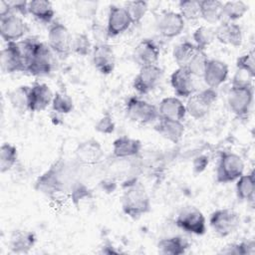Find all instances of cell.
I'll return each instance as SVG.
<instances>
[{
    "instance_id": "obj_1",
    "label": "cell",
    "mask_w": 255,
    "mask_h": 255,
    "mask_svg": "<svg viewBox=\"0 0 255 255\" xmlns=\"http://www.w3.org/2000/svg\"><path fill=\"white\" fill-rule=\"evenodd\" d=\"M81 168L75 159L58 158L35 181V189L49 197L70 194L73 187L81 181Z\"/></svg>"
},
{
    "instance_id": "obj_2",
    "label": "cell",
    "mask_w": 255,
    "mask_h": 255,
    "mask_svg": "<svg viewBox=\"0 0 255 255\" xmlns=\"http://www.w3.org/2000/svg\"><path fill=\"white\" fill-rule=\"evenodd\" d=\"M25 59V72L33 76H47L54 67L53 52L43 42L35 38L18 41Z\"/></svg>"
},
{
    "instance_id": "obj_3",
    "label": "cell",
    "mask_w": 255,
    "mask_h": 255,
    "mask_svg": "<svg viewBox=\"0 0 255 255\" xmlns=\"http://www.w3.org/2000/svg\"><path fill=\"white\" fill-rule=\"evenodd\" d=\"M121 205L123 212L131 219H138L150 211V197L137 178L123 183Z\"/></svg>"
},
{
    "instance_id": "obj_4",
    "label": "cell",
    "mask_w": 255,
    "mask_h": 255,
    "mask_svg": "<svg viewBox=\"0 0 255 255\" xmlns=\"http://www.w3.org/2000/svg\"><path fill=\"white\" fill-rule=\"evenodd\" d=\"M254 98V90L251 80H247L242 73L237 72L227 94V104L233 115L239 119H246L251 111Z\"/></svg>"
},
{
    "instance_id": "obj_5",
    "label": "cell",
    "mask_w": 255,
    "mask_h": 255,
    "mask_svg": "<svg viewBox=\"0 0 255 255\" xmlns=\"http://www.w3.org/2000/svg\"><path fill=\"white\" fill-rule=\"evenodd\" d=\"M242 157L233 151H222L216 167V182L227 184L236 181L244 173Z\"/></svg>"
},
{
    "instance_id": "obj_6",
    "label": "cell",
    "mask_w": 255,
    "mask_h": 255,
    "mask_svg": "<svg viewBox=\"0 0 255 255\" xmlns=\"http://www.w3.org/2000/svg\"><path fill=\"white\" fill-rule=\"evenodd\" d=\"M127 117L137 124L147 125L159 118L158 109L155 105L136 96L129 97L125 106Z\"/></svg>"
},
{
    "instance_id": "obj_7",
    "label": "cell",
    "mask_w": 255,
    "mask_h": 255,
    "mask_svg": "<svg viewBox=\"0 0 255 255\" xmlns=\"http://www.w3.org/2000/svg\"><path fill=\"white\" fill-rule=\"evenodd\" d=\"M240 215L231 208H219L209 216V225L219 237H227L239 228Z\"/></svg>"
},
{
    "instance_id": "obj_8",
    "label": "cell",
    "mask_w": 255,
    "mask_h": 255,
    "mask_svg": "<svg viewBox=\"0 0 255 255\" xmlns=\"http://www.w3.org/2000/svg\"><path fill=\"white\" fill-rule=\"evenodd\" d=\"M105 158V150L101 142L94 138H88L75 148L74 159L82 167H93L100 164Z\"/></svg>"
},
{
    "instance_id": "obj_9",
    "label": "cell",
    "mask_w": 255,
    "mask_h": 255,
    "mask_svg": "<svg viewBox=\"0 0 255 255\" xmlns=\"http://www.w3.org/2000/svg\"><path fill=\"white\" fill-rule=\"evenodd\" d=\"M48 46L60 58H67L72 53L73 35L60 22H53L48 30Z\"/></svg>"
},
{
    "instance_id": "obj_10",
    "label": "cell",
    "mask_w": 255,
    "mask_h": 255,
    "mask_svg": "<svg viewBox=\"0 0 255 255\" xmlns=\"http://www.w3.org/2000/svg\"><path fill=\"white\" fill-rule=\"evenodd\" d=\"M216 100L217 92L214 89L206 88L198 93H193L187 98L186 114L194 120H201L208 115Z\"/></svg>"
},
{
    "instance_id": "obj_11",
    "label": "cell",
    "mask_w": 255,
    "mask_h": 255,
    "mask_svg": "<svg viewBox=\"0 0 255 255\" xmlns=\"http://www.w3.org/2000/svg\"><path fill=\"white\" fill-rule=\"evenodd\" d=\"M174 223L179 229L188 234L200 236L206 232L205 216L194 206L183 208L177 214Z\"/></svg>"
},
{
    "instance_id": "obj_12",
    "label": "cell",
    "mask_w": 255,
    "mask_h": 255,
    "mask_svg": "<svg viewBox=\"0 0 255 255\" xmlns=\"http://www.w3.org/2000/svg\"><path fill=\"white\" fill-rule=\"evenodd\" d=\"M162 76L163 71L159 66H142L132 81V87L139 95H147L157 88Z\"/></svg>"
},
{
    "instance_id": "obj_13",
    "label": "cell",
    "mask_w": 255,
    "mask_h": 255,
    "mask_svg": "<svg viewBox=\"0 0 255 255\" xmlns=\"http://www.w3.org/2000/svg\"><path fill=\"white\" fill-rule=\"evenodd\" d=\"M29 31L28 24L22 16L10 13L0 17V35L6 42H18Z\"/></svg>"
},
{
    "instance_id": "obj_14",
    "label": "cell",
    "mask_w": 255,
    "mask_h": 255,
    "mask_svg": "<svg viewBox=\"0 0 255 255\" xmlns=\"http://www.w3.org/2000/svg\"><path fill=\"white\" fill-rule=\"evenodd\" d=\"M156 31L166 39H172L179 36L184 27L185 21L182 16L175 11H162L155 22Z\"/></svg>"
},
{
    "instance_id": "obj_15",
    "label": "cell",
    "mask_w": 255,
    "mask_h": 255,
    "mask_svg": "<svg viewBox=\"0 0 255 255\" xmlns=\"http://www.w3.org/2000/svg\"><path fill=\"white\" fill-rule=\"evenodd\" d=\"M0 65L2 72L6 74L25 72V59L18 42L6 43L0 52Z\"/></svg>"
},
{
    "instance_id": "obj_16",
    "label": "cell",
    "mask_w": 255,
    "mask_h": 255,
    "mask_svg": "<svg viewBox=\"0 0 255 255\" xmlns=\"http://www.w3.org/2000/svg\"><path fill=\"white\" fill-rule=\"evenodd\" d=\"M92 63L102 75H110L116 68V55L113 47L107 44H96L92 51Z\"/></svg>"
},
{
    "instance_id": "obj_17",
    "label": "cell",
    "mask_w": 255,
    "mask_h": 255,
    "mask_svg": "<svg viewBox=\"0 0 255 255\" xmlns=\"http://www.w3.org/2000/svg\"><path fill=\"white\" fill-rule=\"evenodd\" d=\"M132 25V21L128 16L125 7L115 4L110 5L108 12L107 29L110 38H115L126 32Z\"/></svg>"
},
{
    "instance_id": "obj_18",
    "label": "cell",
    "mask_w": 255,
    "mask_h": 255,
    "mask_svg": "<svg viewBox=\"0 0 255 255\" xmlns=\"http://www.w3.org/2000/svg\"><path fill=\"white\" fill-rule=\"evenodd\" d=\"M228 75L229 68L225 62L217 59H209L202 79L208 88L216 90L226 82Z\"/></svg>"
},
{
    "instance_id": "obj_19",
    "label": "cell",
    "mask_w": 255,
    "mask_h": 255,
    "mask_svg": "<svg viewBox=\"0 0 255 255\" xmlns=\"http://www.w3.org/2000/svg\"><path fill=\"white\" fill-rule=\"evenodd\" d=\"M170 85L177 98L187 99L194 93L193 76L185 67H178L171 73Z\"/></svg>"
},
{
    "instance_id": "obj_20",
    "label": "cell",
    "mask_w": 255,
    "mask_h": 255,
    "mask_svg": "<svg viewBox=\"0 0 255 255\" xmlns=\"http://www.w3.org/2000/svg\"><path fill=\"white\" fill-rule=\"evenodd\" d=\"M215 39L224 45L240 47L243 42L242 28L235 22L221 21L214 30Z\"/></svg>"
},
{
    "instance_id": "obj_21",
    "label": "cell",
    "mask_w": 255,
    "mask_h": 255,
    "mask_svg": "<svg viewBox=\"0 0 255 255\" xmlns=\"http://www.w3.org/2000/svg\"><path fill=\"white\" fill-rule=\"evenodd\" d=\"M154 130L171 143H178L183 137L185 127L181 121L158 118L154 126Z\"/></svg>"
},
{
    "instance_id": "obj_22",
    "label": "cell",
    "mask_w": 255,
    "mask_h": 255,
    "mask_svg": "<svg viewBox=\"0 0 255 255\" xmlns=\"http://www.w3.org/2000/svg\"><path fill=\"white\" fill-rule=\"evenodd\" d=\"M142 143L139 139L120 136L113 141L112 153L115 158H132L140 155Z\"/></svg>"
},
{
    "instance_id": "obj_23",
    "label": "cell",
    "mask_w": 255,
    "mask_h": 255,
    "mask_svg": "<svg viewBox=\"0 0 255 255\" xmlns=\"http://www.w3.org/2000/svg\"><path fill=\"white\" fill-rule=\"evenodd\" d=\"M54 94L50 87L44 83H35L30 90L29 111L39 113L45 111L53 101Z\"/></svg>"
},
{
    "instance_id": "obj_24",
    "label": "cell",
    "mask_w": 255,
    "mask_h": 255,
    "mask_svg": "<svg viewBox=\"0 0 255 255\" xmlns=\"http://www.w3.org/2000/svg\"><path fill=\"white\" fill-rule=\"evenodd\" d=\"M160 51L157 44L151 39L141 40L134 48L133 58L140 66L156 65L159 59Z\"/></svg>"
},
{
    "instance_id": "obj_25",
    "label": "cell",
    "mask_w": 255,
    "mask_h": 255,
    "mask_svg": "<svg viewBox=\"0 0 255 255\" xmlns=\"http://www.w3.org/2000/svg\"><path fill=\"white\" fill-rule=\"evenodd\" d=\"M36 241L37 238L34 232L26 229H16L9 237L8 246L12 253L26 254L34 248Z\"/></svg>"
},
{
    "instance_id": "obj_26",
    "label": "cell",
    "mask_w": 255,
    "mask_h": 255,
    "mask_svg": "<svg viewBox=\"0 0 255 255\" xmlns=\"http://www.w3.org/2000/svg\"><path fill=\"white\" fill-rule=\"evenodd\" d=\"M159 118H166L176 121H183L186 114L185 104L177 97L163 98L157 107Z\"/></svg>"
},
{
    "instance_id": "obj_27",
    "label": "cell",
    "mask_w": 255,
    "mask_h": 255,
    "mask_svg": "<svg viewBox=\"0 0 255 255\" xmlns=\"http://www.w3.org/2000/svg\"><path fill=\"white\" fill-rule=\"evenodd\" d=\"M188 248L187 239L179 235L162 238L157 243V251L163 255H182Z\"/></svg>"
},
{
    "instance_id": "obj_28",
    "label": "cell",
    "mask_w": 255,
    "mask_h": 255,
    "mask_svg": "<svg viewBox=\"0 0 255 255\" xmlns=\"http://www.w3.org/2000/svg\"><path fill=\"white\" fill-rule=\"evenodd\" d=\"M28 14L41 23L51 24L55 16V10L51 1L32 0L28 3Z\"/></svg>"
},
{
    "instance_id": "obj_29",
    "label": "cell",
    "mask_w": 255,
    "mask_h": 255,
    "mask_svg": "<svg viewBox=\"0 0 255 255\" xmlns=\"http://www.w3.org/2000/svg\"><path fill=\"white\" fill-rule=\"evenodd\" d=\"M235 192L238 200L245 202H253L255 192L254 171L243 173L235 184Z\"/></svg>"
},
{
    "instance_id": "obj_30",
    "label": "cell",
    "mask_w": 255,
    "mask_h": 255,
    "mask_svg": "<svg viewBox=\"0 0 255 255\" xmlns=\"http://www.w3.org/2000/svg\"><path fill=\"white\" fill-rule=\"evenodd\" d=\"M200 3V18L209 24H216L222 21L223 2L218 0H202Z\"/></svg>"
},
{
    "instance_id": "obj_31",
    "label": "cell",
    "mask_w": 255,
    "mask_h": 255,
    "mask_svg": "<svg viewBox=\"0 0 255 255\" xmlns=\"http://www.w3.org/2000/svg\"><path fill=\"white\" fill-rule=\"evenodd\" d=\"M31 86L21 85L9 93V101L11 106L18 111H29Z\"/></svg>"
},
{
    "instance_id": "obj_32",
    "label": "cell",
    "mask_w": 255,
    "mask_h": 255,
    "mask_svg": "<svg viewBox=\"0 0 255 255\" xmlns=\"http://www.w3.org/2000/svg\"><path fill=\"white\" fill-rule=\"evenodd\" d=\"M197 51L192 42L183 41L174 46L172 50V58L178 67H186L187 63Z\"/></svg>"
},
{
    "instance_id": "obj_33",
    "label": "cell",
    "mask_w": 255,
    "mask_h": 255,
    "mask_svg": "<svg viewBox=\"0 0 255 255\" xmlns=\"http://www.w3.org/2000/svg\"><path fill=\"white\" fill-rule=\"evenodd\" d=\"M18 159L17 147L10 143L4 142L0 147V171L1 173L8 172L16 164Z\"/></svg>"
},
{
    "instance_id": "obj_34",
    "label": "cell",
    "mask_w": 255,
    "mask_h": 255,
    "mask_svg": "<svg viewBox=\"0 0 255 255\" xmlns=\"http://www.w3.org/2000/svg\"><path fill=\"white\" fill-rule=\"evenodd\" d=\"M248 11V5L241 0H231L223 2L222 13L223 18H226V21L235 22L241 19L246 12Z\"/></svg>"
},
{
    "instance_id": "obj_35",
    "label": "cell",
    "mask_w": 255,
    "mask_h": 255,
    "mask_svg": "<svg viewBox=\"0 0 255 255\" xmlns=\"http://www.w3.org/2000/svg\"><path fill=\"white\" fill-rule=\"evenodd\" d=\"M192 40H193L194 46L198 50L206 51V49L215 40L214 30L211 27L206 26V25L199 26L193 32Z\"/></svg>"
},
{
    "instance_id": "obj_36",
    "label": "cell",
    "mask_w": 255,
    "mask_h": 255,
    "mask_svg": "<svg viewBox=\"0 0 255 255\" xmlns=\"http://www.w3.org/2000/svg\"><path fill=\"white\" fill-rule=\"evenodd\" d=\"M93 47L94 45L86 33L80 32L73 35L72 53L80 57H87L92 54Z\"/></svg>"
},
{
    "instance_id": "obj_37",
    "label": "cell",
    "mask_w": 255,
    "mask_h": 255,
    "mask_svg": "<svg viewBox=\"0 0 255 255\" xmlns=\"http://www.w3.org/2000/svg\"><path fill=\"white\" fill-rule=\"evenodd\" d=\"M51 106L55 113L61 115H68L72 113L75 108L73 99L64 92H56L54 94Z\"/></svg>"
},
{
    "instance_id": "obj_38",
    "label": "cell",
    "mask_w": 255,
    "mask_h": 255,
    "mask_svg": "<svg viewBox=\"0 0 255 255\" xmlns=\"http://www.w3.org/2000/svg\"><path fill=\"white\" fill-rule=\"evenodd\" d=\"M208 60L209 59L206 55V52L197 49V51L191 57L185 68L190 72L193 77H202Z\"/></svg>"
},
{
    "instance_id": "obj_39",
    "label": "cell",
    "mask_w": 255,
    "mask_h": 255,
    "mask_svg": "<svg viewBox=\"0 0 255 255\" xmlns=\"http://www.w3.org/2000/svg\"><path fill=\"white\" fill-rule=\"evenodd\" d=\"M221 254L228 255H248L255 253V242L254 240H242L240 242H233L226 245L220 251Z\"/></svg>"
},
{
    "instance_id": "obj_40",
    "label": "cell",
    "mask_w": 255,
    "mask_h": 255,
    "mask_svg": "<svg viewBox=\"0 0 255 255\" xmlns=\"http://www.w3.org/2000/svg\"><path fill=\"white\" fill-rule=\"evenodd\" d=\"M178 9L184 21H195L200 18V3L197 0H181L178 2Z\"/></svg>"
},
{
    "instance_id": "obj_41",
    "label": "cell",
    "mask_w": 255,
    "mask_h": 255,
    "mask_svg": "<svg viewBox=\"0 0 255 255\" xmlns=\"http://www.w3.org/2000/svg\"><path fill=\"white\" fill-rule=\"evenodd\" d=\"M237 72L244 73L248 78L253 79L255 76V53L253 50L241 55L236 60Z\"/></svg>"
},
{
    "instance_id": "obj_42",
    "label": "cell",
    "mask_w": 255,
    "mask_h": 255,
    "mask_svg": "<svg viewBox=\"0 0 255 255\" xmlns=\"http://www.w3.org/2000/svg\"><path fill=\"white\" fill-rule=\"evenodd\" d=\"M124 7L127 10L128 16L130 17L132 24H137L145 16L148 9V4L145 1L134 0V1H128Z\"/></svg>"
},
{
    "instance_id": "obj_43",
    "label": "cell",
    "mask_w": 255,
    "mask_h": 255,
    "mask_svg": "<svg viewBox=\"0 0 255 255\" xmlns=\"http://www.w3.org/2000/svg\"><path fill=\"white\" fill-rule=\"evenodd\" d=\"M99 4L96 1H77L75 10L78 17L82 19H92L96 16Z\"/></svg>"
},
{
    "instance_id": "obj_44",
    "label": "cell",
    "mask_w": 255,
    "mask_h": 255,
    "mask_svg": "<svg viewBox=\"0 0 255 255\" xmlns=\"http://www.w3.org/2000/svg\"><path fill=\"white\" fill-rule=\"evenodd\" d=\"M95 129L103 134H112L116 129V123L110 113H105L96 123Z\"/></svg>"
},
{
    "instance_id": "obj_45",
    "label": "cell",
    "mask_w": 255,
    "mask_h": 255,
    "mask_svg": "<svg viewBox=\"0 0 255 255\" xmlns=\"http://www.w3.org/2000/svg\"><path fill=\"white\" fill-rule=\"evenodd\" d=\"M91 34L95 41V44H107L110 36L107 29V25L104 26L102 23L98 21H94L91 26Z\"/></svg>"
},
{
    "instance_id": "obj_46",
    "label": "cell",
    "mask_w": 255,
    "mask_h": 255,
    "mask_svg": "<svg viewBox=\"0 0 255 255\" xmlns=\"http://www.w3.org/2000/svg\"><path fill=\"white\" fill-rule=\"evenodd\" d=\"M11 12L19 16H26L28 14V1L25 0H14L8 1Z\"/></svg>"
},
{
    "instance_id": "obj_47",
    "label": "cell",
    "mask_w": 255,
    "mask_h": 255,
    "mask_svg": "<svg viewBox=\"0 0 255 255\" xmlns=\"http://www.w3.org/2000/svg\"><path fill=\"white\" fill-rule=\"evenodd\" d=\"M207 165H208V156L206 155H198L194 157L192 161L193 170L196 173H201L206 168Z\"/></svg>"
},
{
    "instance_id": "obj_48",
    "label": "cell",
    "mask_w": 255,
    "mask_h": 255,
    "mask_svg": "<svg viewBox=\"0 0 255 255\" xmlns=\"http://www.w3.org/2000/svg\"><path fill=\"white\" fill-rule=\"evenodd\" d=\"M100 253H102V254H118V253H120V251L117 250V249L112 245V243L107 242V243H105V244L102 246V250L100 251Z\"/></svg>"
}]
</instances>
